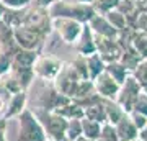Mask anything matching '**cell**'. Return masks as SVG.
<instances>
[{"instance_id":"1","label":"cell","mask_w":147,"mask_h":141,"mask_svg":"<svg viewBox=\"0 0 147 141\" xmlns=\"http://www.w3.org/2000/svg\"><path fill=\"white\" fill-rule=\"evenodd\" d=\"M47 10L51 18H70L82 25H88V21L96 15L92 3H82L75 0H59Z\"/></svg>"},{"instance_id":"2","label":"cell","mask_w":147,"mask_h":141,"mask_svg":"<svg viewBox=\"0 0 147 141\" xmlns=\"http://www.w3.org/2000/svg\"><path fill=\"white\" fill-rule=\"evenodd\" d=\"M18 135H16V141H47L46 131L42 128L41 121L38 120V116L34 115L30 107L23 110L18 118Z\"/></svg>"},{"instance_id":"3","label":"cell","mask_w":147,"mask_h":141,"mask_svg":"<svg viewBox=\"0 0 147 141\" xmlns=\"http://www.w3.org/2000/svg\"><path fill=\"white\" fill-rule=\"evenodd\" d=\"M70 102L69 97L59 94L57 90L54 89L53 82H44L41 80V85L36 92V97L33 99V110H46V112H56L57 108L67 105Z\"/></svg>"},{"instance_id":"4","label":"cell","mask_w":147,"mask_h":141,"mask_svg":"<svg viewBox=\"0 0 147 141\" xmlns=\"http://www.w3.org/2000/svg\"><path fill=\"white\" fill-rule=\"evenodd\" d=\"M33 112L38 116V120L41 121V125H42V128H44L49 140L62 141L65 138L69 120H65L64 116H61L56 112H46V110H33Z\"/></svg>"},{"instance_id":"5","label":"cell","mask_w":147,"mask_h":141,"mask_svg":"<svg viewBox=\"0 0 147 141\" xmlns=\"http://www.w3.org/2000/svg\"><path fill=\"white\" fill-rule=\"evenodd\" d=\"M64 67V61L59 59L54 54H38L36 61L33 64V72L36 76L38 80H44V82H53L57 77V74L61 72V69Z\"/></svg>"},{"instance_id":"6","label":"cell","mask_w":147,"mask_h":141,"mask_svg":"<svg viewBox=\"0 0 147 141\" xmlns=\"http://www.w3.org/2000/svg\"><path fill=\"white\" fill-rule=\"evenodd\" d=\"M13 38H15L16 44L21 49H28V51H36L41 52L42 46L46 44L47 38L42 36L41 33H38L33 28H28L25 25H20L13 28Z\"/></svg>"},{"instance_id":"7","label":"cell","mask_w":147,"mask_h":141,"mask_svg":"<svg viewBox=\"0 0 147 141\" xmlns=\"http://www.w3.org/2000/svg\"><path fill=\"white\" fill-rule=\"evenodd\" d=\"M84 30V25L70 18H53V31L64 44L74 46L79 40L80 33Z\"/></svg>"},{"instance_id":"8","label":"cell","mask_w":147,"mask_h":141,"mask_svg":"<svg viewBox=\"0 0 147 141\" xmlns=\"http://www.w3.org/2000/svg\"><path fill=\"white\" fill-rule=\"evenodd\" d=\"M142 90L144 89L139 85V82L134 79V76L129 74V76L126 77V80L121 84L119 92H118V95H116V102H118V105H119L126 113H129V112H132L134 104H136L137 97L141 95Z\"/></svg>"},{"instance_id":"9","label":"cell","mask_w":147,"mask_h":141,"mask_svg":"<svg viewBox=\"0 0 147 141\" xmlns=\"http://www.w3.org/2000/svg\"><path fill=\"white\" fill-rule=\"evenodd\" d=\"M79 82H80V77L77 76V72L74 71L70 63H64V67L61 69V72L57 74V77L53 80V85L59 94L65 95V97H69V99L72 100Z\"/></svg>"},{"instance_id":"10","label":"cell","mask_w":147,"mask_h":141,"mask_svg":"<svg viewBox=\"0 0 147 141\" xmlns=\"http://www.w3.org/2000/svg\"><path fill=\"white\" fill-rule=\"evenodd\" d=\"M93 36H95V44H96V52L100 54L101 59H103L106 64L119 61L121 54H123V49H121V46L118 44L116 40L98 36V35H93Z\"/></svg>"},{"instance_id":"11","label":"cell","mask_w":147,"mask_h":141,"mask_svg":"<svg viewBox=\"0 0 147 141\" xmlns=\"http://www.w3.org/2000/svg\"><path fill=\"white\" fill-rule=\"evenodd\" d=\"M93 85H95V92L100 95V97L108 99V100H116V95H118L119 87H121L119 84L116 82L106 71L101 72L98 77L95 79Z\"/></svg>"},{"instance_id":"12","label":"cell","mask_w":147,"mask_h":141,"mask_svg":"<svg viewBox=\"0 0 147 141\" xmlns=\"http://www.w3.org/2000/svg\"><path fill=\"white\" fill-rule=\"evenodd\" d=\"M28 108V92H16L8 97L7 110L3 113L5 120H16L23 113V110Z\"/></svg>"},{"instance_id":"13","label":"cell","mask_w":147,"mask_h":141,"mask_svg":"<svg viewBox=\"0 0 147 141\" xmlns=\"http://www.w3.org/2000/svg\"><path fill=\"white\" fill-rule=\"evenodd\" d=\"M74 48H75L77 54L85 56V58H88V56H92V54H95V52H96L95 36H93V31L90 30L88 25H84V30H82V33H80V36H79V40H77V43L74 44Z\"/></svg>"},{"instance_id":"14","label":"cell","mask_w":147,"mask_h":141,"mask_svg":"<svg viewBox=\"0 0 147 141\" xmlns=\"http://www.w3.org/2000/svg\"><path fill=\"white\" fill-rule=\"evenodd\" d=\"M88 26L93 31V35H98V36L111 38V40H116V36H118V30L106 20L105 15H95L88 21Z\"/></svg>"},{"instance_id":"15","label":"cell","mask_w":147,"mask_h":141,"mask_svg":"<svg viewBox=\"0 0 147 141\" xmlns=\"http://www.w3.org/2000/svg\"><path fill=\"white\" fill-rule=\"evenodd\" d=\"M116 131H118V136H119V140L123 141H134L139 138V130H137L134 123L131 121L129 118V113H127L123 120H119L116 123Z\"/></svg>"},{"instance_id":"16","label":"cell","mask_w":147,"mask_h":141,"mask_svg":"<svg viewBox=\"0 0 147 141\" xmlns=\"http://www.w3.org/2000/svg\"><path fill=\"white\" fill-rule=\"evenodd\" d=\"M38 54L36 51H28V49H21L15 54L13 58V63H11L10 69H31L34 61H36Z\"/></svg>"},{"instance_id":"17","label":"cell","mask_w":147,"mask_h":141,"mask_svg":"<svg viewBox=\"0 0 147 141\" xmlns=\"http://www.w3.org/2000/svg\"><path fill=\"white\" fill-rule=\"evenodd\" d=\"M103 105H105V110H106V118H108V123H111V125H116L118 121L123 120V118L127 115L126 112L118 105L116 100L105 99V100H103Z\"/></svg>"},{"instance_id":"18","label":"cell","mask_w":147,"mask_h":141,"mask_svg":"<svg viewBox=\"0 0 147 141\" xmlns=\"http://www.w3.org/2000/svg\"><path fill=\"white\" fill-rule=\"evenodd\" d=\"M56 113H59L61 116H64L65 120H82L85 118V110L77 105L74 100H70L67 105H64L61 108L56 110Z\"/></svg>"},{"instance_id":"19","label":"cell","mask_w":147,"mask_h":141,"mask_svg":"<svg viewBox=\"0 0 147 141\" xmlns=\"http://www.w3.org/2000/svg\"><path fill=\"white\" fill-rule=\"evenodd\" d=\"M87 67H88L90 80H95L101 72H105L106 63L101 59V56L98 54V52H95V54H92V56L87 58Z\"/></svg>"},{"instance_id":"20","label":"cell","mask_w":147,"mask_h":141,"mask_svg":"<svg viewBox=\"0 0 147 141\" xmlns=\"http://www.w3.org/2000/svg\"><path fill=\"white\" fill-rule=\"evenodd\" d=\"M141 61H142V58L137 54V51L132 46L126 48V49H123V54H121L119 63L123 64V66H124L129 72H132V71L137 67V64L141 63Z\"/></svg>"},{"instance_id":"21","label":"cell","mask_w":147,"mask_h":141,"mask_svg":"<svg viewBox=\"0 0 147 141\" xmlns=\"http://www.w3.org/2000/svg\"><path fill=\"white\" fill-rule=\"evenodd\" d=\"M106 72L110 74L111 77L115 79L116 82L119 84H123L124 82V80H126V77L127 76H129V71H127L126 67H124V66H123V64L119 63V61H116V63H110V64H106V69H105Z\"/></svg>"},{"instance_id":"22","label":"cell","mask_w":147,"mask_h":141,"mask_svg":"<svg viewBox=\"0 0 147 141\" xmlns=\"http://www.w3.org/2000/svg\"><path fill=\"white\" fill-rule=\"evenodd\" d=\"M105 100V99H103ZM85 118L88 120H93V121H98V123H106L108 118H106V110H105V105L103 102L98 105H92V107H87L85 108Z\"/></svg>"},{"instance_id":"23","label":"cell","mask_w":147,"mask_h":141,"mask_svg":"<svg viewBox=\"0 0 147 141\" xmlns=\"http://www.w3.org/2000/svg\"><path fill=\"white\" fill-rule=\"evenodd\" d=\"M82 131H84V136L88 138V140L98 141L100 138V131H101V123L93 120H88V118H82Z\"/></svg>"},{"instance_id":"24","label":"cell","mask_w":147,"mask_h":141,"mask_svg":"<svg viewBox=\"0 0 147 141\" xmlns=\"http://www.w3.org/2000/svg\"><path fill=\"white\" fill-rule=\"evenodd\" d=\"M70 66L74 67V71L77 72V76L80 77V80H90V76H88V67H87V58L85 56H80L77 54L72 61H69Z\"/></svg>"},{"instance_id":"25","label":"cell","mask_w":147,"mask_h":141,"mask_svg":"<svg viewBox=\"0 0 147 141\" xmlns=\"http://www.w3.org/2000/svg\"><path fill=\"white\" fill-rule=\"evenodd\" d=\"M92 94H95L93 80H80L79 85H77V89H75V94H74L72 100H82Z\"/></svg>"},{"instance_id":"26","label":"cell","mask_w":147,"mask_h":141,"mask_svg":"<svg viewBox=\"0 0 147 141\" xmlns=\"http://www.w3.org/2000/svg\"><path fill=\"white\" fill-rule=\"evenodd\" d=\"M132 48L142 59H147V33L136 31V36L132 40Z\"/></svg>"},{"instance_id":"27","label":"cell","mask_w":147,"mask_h":141,"mask_svg":"<svg viewBox=\"0 0 147 141\" xmlns=\"http://www.w3.org/2000/svg\"><path fill=\"white\" fill-rule=\"evenodd\" d=\"M119 0H93V8L96 12V15H106L108 12L116 10L118 8Z\"/></svg>"},{"instance_id":"28","label":"cell","mask_w":147,"mask_h":141,"mask_svg":"<svg viewBox=\"0 0 147 141\" xmlns=\"http://www.w3.org/2000/svg\"><path fill=\"white\" fill-rule=\"evenodd\" d=\"M106 20L110 21L111 25L115 26L118 31H121V30H124L127 26V21H126V15H123L121 12H118V10H111V12H108L106 13Z\"/></svg>"},{"instance_id":"29","label":"cell","mask_w":147,"mask_h":141,"mask_svg":"<svg viewBox=\"0 0 147 141\" xmlns=\"http://www.w3.org/2000/svg\"><path fill=\"white\" fill-rule=\"evenodd\" d=\"M131 74L134 76V79L139 82V85H141L142 89L147 90V59H142Z\"/></svg>"},{"instance_id":"30","label":"cell","mask_w":147,"mask_h":141,"mask_svg":"<svg viewBox=\"0 0 147 141\" xmlns=\"http://www.w3.org/2000/svg\"><path fill=\"white\" fill-rule=\"evenodd\" d=\"M98 141H119V136H118V131H116V126L111 125V123H103L101 125V131H100V138Z\"/></svg>"},{"instance_id":"31","label":"cell","mask_w":147,"mask_h":141,"mask_svg":"<svg viewBox=\"0 0 147 141\" xmlns=\"http://www.w3.org/2000/svg\"><path fill=\"white\" fill-rule=\"evenodd\" d=\"M82 135H84V131H82V120H69L65 138H69L70 141H75Z\"/></svg>"},{"instance_id":"32","label":"cell","mask_w":147,"mask_h":141,"mask_svg":"<svg viewBox=\"0 0 147 141\" xmlns=\"http://www.w3.org/2000/svg\"><path fill=\"white\" fill-rule=\"evenodd\" d=\"M118 12H121L123 15H132V13H136V12H141L139 8H137L136 2L134 0H119V3H118V8H116Z\"/></svg>"},{"instance_id":"33","label":"cell","mask_w":147,"mask_h":141,"mask_svg":"<svg viewBox=\"0 0 147 141\" xmlns=\"http://www.w3.org/2000/svg\"><path fill=\"white\" fill-rule=\"evenodd\" d=\"M2 3L10 10H25L33 3V0H2Z\"/></svg>"},{"instance_id":"34","label":"cell","mask_w":147,"mask_h":141,"mask_svg":"<svg viewBox=\"0 0 147 141\" xmlns=\"http://www.w3.org/2000/svg\"><path fill=\"white\" fill-rule=\"evenodd\" d=\"M134 112H137V113H141V115L147 116V92L146 90H142L141 95L137 97L136 104H134Z\"/></svg>"},{"instance_id":"35","label":"cell","mask_w":147,"mask_h":141,"mask_svg":"<svg viewBox=\"0 0 147 141\" xmlns=\"http://www.w3.org/2000/svg\"><path fill=\"white\" fill-rule=\"evenodd\" d=\"M129 118H131V121L134 123V126H136L137 130L141 131L144 126L147 125V116H144V115H141V113H137V112H129Z\"/></svg>"},{"instance_id":"36","label":"cell","mask_w":147,"mask_h":141,"mask_svg":"<svg viewBox=\"0 0 147 141\" xmlns=\"http://www.w3.org/2000/svg\"><path fill=\"white\" fill-rule=\"evenodd\" d=\"M136 31L147 33V12H141L136 21Z\"/></svg>"},{"instance_id":"37","label":"cell","mask_w":147,"mask_h":141,"mask_svg":"<svg viewBox=\"0 0 147 141\" xmlns=\"http://www.w3.org/2000/svg\"><path fill=\"white\" fill-rule=\"evenodd\" d=\"M7 126H8V120L0 116V141H8V138H7Z\"/></svg>"},{"instance_id":"38","label":"cell","mask_w":147,"mask_h":141,"mask_svg":"<svg viewBox=\"0 0 147 141\" xmlns=\"http://www.w3.org/2000/svg\"><path fill=\"white\" fill-rule=\"evenodd\" d=\"M56 2H59V0H33V3L38 7H44V8H49V7L53 5V3H56Z\"/></svg>"},{"instance_id":"39","label":"cell","mask_w":147,"mask_h":141,"mask_svg":"<svg viewBox=\"0 0 147 141\" xmlns=\"http://www.w3.org/2000/svg\"><path fill=\"white\" fill-rule=\"evenodd\" d=\"M134 2L141 12H147V0H134Z\"/></svg>"},{"instance_id":"40","label":"cell","mask_w":147,"mask_h":141,"mask_svg":"<svg viewBox=\"0 0 147 141\" xmlns=\"http://www.w3.org/2000/svg\"><path fill=\"white\" fill-rule=\"evenodd\" d=\"M139 140H142V141H147V125L142 128L141 131H139Z\"/></svg>"},{"instance_id":"41","label":"cell","mask_w":147,"mask_h":141,"mask_svg":"<svg viewBox=\"0 0 147 141\" xmlns=\"http://www.w3.org/2000/svg\"><path fill=\"white\" fill-rule=\"evenodd\" d=\"M5 10H7V7L2 3V0H0V21H2V18H3V15H5Z\"/></svg>"},{"instance_id":"42","label":"cell","mask_w":147,"mask_h":141,"mask_svg":"<svg viewBox=\"0 0 147 141\" xmlns=\"http://www.w3.org/2000/svg\"><path fill=\"white\" fill-rule=\"evenodd\" d=\"M75 141H93V140H88V138H85V136L82 135V136H80V138H77V140H75Z\"/></svg>"},{"instance_id":"43","label":"cell","mask_w":147,"mask_h":141,"mask_svg":"<svg viewBox=\"0 0 147 141\" xmlns=\"http://www.w3.org/2000/svg\"><path fill=\"white\" fill-rule=\"evenodd\" d=\"M75 2H82V3H93V0H75Z\"/></svg>"},{"instance_id":"44","label":"cell","mask_w":147,"mask_h":141,"mask_svg":"<svg viewBox=\"0 0 147 141\" xmlns=\"http://www.w3.org/2000/svg\"><path fill=\"white\" fill-rule=\"evenodd\" d=\"M134 141H142V140H139V138H137V140H134Z\"/></svg>"},{"instance_id":"45","label":"cell","mask_w":147,"mask_h":141,"mask_svg":"<svg viewBox=\"0 0 147 141\" xmlns=\"http://www.w3.org/2000/svg\"><path fill=\"white\" fill-rule=\"evenodd\" d=\"M47 141H53V140H47Z\"/></svg>"},{"instance_id":"46","label":"cell","mask_w":147,"mask_h":141,"mask_svg":"<svg viewBox=\"0 0 147 141\" xmlns=\"http://www.w3.org/2000/svg\"><path fill=\"white\" fill-rule=\"evenodd\" d=\"M146 92H147V90H146Z\"/></svg>"}]
</instances>
